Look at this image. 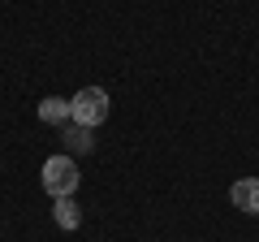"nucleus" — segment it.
Instances as JSON below:
<instances>
[{"mask_svg":"<svg viewBox=\"0 0 259 242\" xmlns=\"http://www.w3.org/2000/svg\"><path fill=\"white\" fill-rule=\"evenodd\" d=\"M104 117H108V91H104V87H82V91L69 100V121H74V126L95 130Z\"/></svg>","mask_w":259,"mask_h":242,"instance_id":"1","label":"nucleus"},{"mask_svg":"<svg viewBox=\"0 0 259 242\" xmlns=\"http://www.w3.org/2000/svg\"><path fill=\"white\" fill-rule=\"evenodd\" d=\"M44 190L52 199H65L78 190V165L74 156H48L44 160Z\"/></svg>","mask_w":259,"mask_h":242,"instance_id":"2","label":"nucleus"},{"mask_svg":"<svg viewBox=\"0 0 259 242\" xmlns=\"http://www.w3.org/2000/svg\"><path fill=\"white\" fill-rule=\"evenodd\" d=\"M229 204L255 216V212H259V177H242V182H233V190H229Z\"/></svg>","mask_w":259,"mask_h":242,"instance_id":"3","label":"nucleus"},{"mask_svg":"<svg viewBox=\"0 0 259 242\" xmlns=\"http://www.w3.org/2000/svg\"><path fill=\"white\" fill-rule=\"evenodd\" d=\"M52 221L61 225V229H78V225H82V212H78L74 195H65V199H52Z\"/></svg>","mask_w":259,"mask_h":242,"instance_id":"4","label":"nucleus"},{"mask_svg":"<svg viewBox=\"0 0 259 242\" xmlns=\"http://www.w3.org/2000/svg\"><path fill=\"white\" fill-rule=\"evenodd\" d=\"M39 121H44V126H65V121H69V100H61V95L39 100Z\"/></svg>","mask_w":259,"mask_h":242,"instance_id":"5","label":"nucleus"},{"mask_svg":"<svg viewBox=\"0 0 259 242\" xmlns=\"http://www.w3.org/2000/svg\"><path fill=\"white\" fill-rule=\"evenodd\" d=\"M65 143H69V151H87L91 147V130L87 126H69L65 130Z\"/></svg>","mask_w":259,"mask_h":242,"instance_id":"6","label":"nucleus"}]
</instances>
